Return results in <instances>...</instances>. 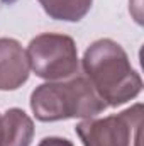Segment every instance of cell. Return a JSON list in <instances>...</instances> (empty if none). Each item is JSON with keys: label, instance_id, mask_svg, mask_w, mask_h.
<instances>
[{"label": "cell", "instance_id": "obj_1", "mask_svg": "<svg viewBox=\"0 0 144 146\" xmlns=\"http://www.w3.org/2000/svg\"><path fill=\"white\" fill-rule=\"evenodd\" d=\"M88 82L108 106H122L137 97L143 82L131 66L127 53L112 39L95 41L83 56Z\"/></svg>", "mask_w": 144, "mask_h": 146}, {"label": "cell", "instance_id": "obj_2", "mask_svg": "<svg viewBox=\"0 0 144 146\" xmlns=\"http://www.w3.org/2000/svg\"><path fill=\"white\" fill-rule=\"evenodd\" d=\"M105 107L107 104L83 76H76L70 82L39 85L31 95V109L37 119L44 122L93 117L105 110Z\"/></svg>", "mask_w": 144, "mask_h": 146}, {"label": "cell", "instance_id": "obj_3", "mask_svg": "<svg viewBox=\"0 0 144 146\" xmlns=\"http://www.w3.org/2000/svg\"><path fill=\"white\" fill-rule=\"evenodd\" d=\"M143 106L104 119H87L76 126L83 146H141Z\"/></svg>", "mask_w": 144, "mask_h": 146}, {"label": "cell", "instance_id": "obj_4", "mask_svg": "<svg viewBox=\"0 0 144 146\" xmlns=\"http://www.w3.org/2000/svg\"><path fill=\"white\" fill-rule=\"evenodd\" d=\"M27 60L39 78L59 80L78 70V53L75 41L65 34H41L29 42Z\"/></svg>", "mask_w": 144, "mask_h": 146}, {"label": "cell", "instance_id": "obj_5", "mask_svg": "<svg viewBox=\"0 0 144 146\" xmlns=\"http://www.w3.org/2000/svg\"><path fill=\"white\" fill-rule=\"evenodd\" d=\"M27 53L15 39L0 37V90H15L29 78Z\"/></svg>", "mask_w": 144, "mask_h": 146}, {"label": "cell", "instance_id": "obj_6", "mask_svg": "<svg viewBox=\"0 0 144 146\" xmlns=\"http://www.w3.org/2000/svg\"><path fill=\"white\" fill-rule=\"evenodd\" d=\"M34 136L31 117L20 109H10L0 117V146H29Z\"/></svg>", "mask_w": 144, "mask_h": 146}, {"label": "cell", "instance_id": "obj_7", "mask_svg": "<svg viewBox=\"0 0 144 146\" xmlns=\"http://www.w3.org/2000/svg\"><path fill=\"white\" fill-rule=\"evenodd\" d=\"M93 0H39L46 14L56 21H68V22H78L81 21Z\"/></svg>", "mask_w": 144, "mask_h": 146}, {"label": "cell", "instance_id": "obj_8", "mask_svg": "<svg viewBox=\"0 0 144 146\" xmlns=\"http://www.w3.org/2000/svg\"><path fill=\"white\" fill-rule=\"evenodd\" d=\"M39 146H73V143L65 138H44Z\"/></svg>", "mask_w": 144, "mask_h": 146}]
</instances>
